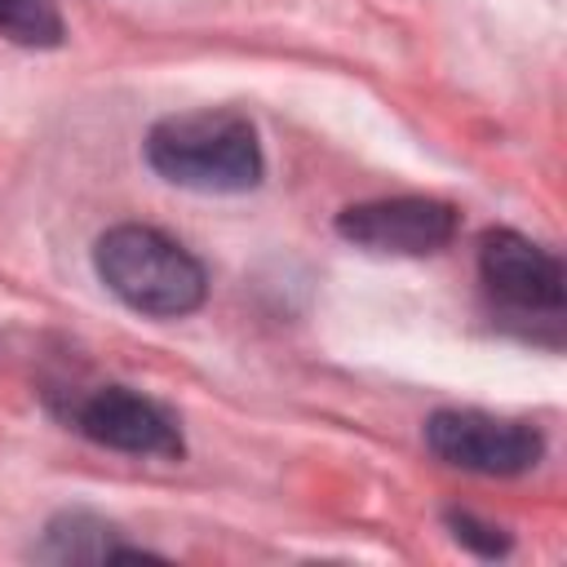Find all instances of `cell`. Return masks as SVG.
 Instances as JSON below:
<instances>
[{
    "mask_svg": "<svg viewBox=\"0 0 567 567\" xmlns=\"http://www.w3.org/2000/svg\"><path fill=\"white\" fill-rule=\"evenodd\" d=\"M142 155L168 186L204 190V195L252 190L266 173V155L252 120L230 106L164 115L159 124H151Z\"/></svg>",
    "mask_w": 567,
    "mask_h": 567,
    "instance_id": "1",
    "label": "cell"
},
{
    "mask_svg": "<svg viewBox=\"0 0 567 567\" xmlns=\"http://www.w3.org/2000/svg\"><path fill=\"white\" fill-rule=\"evenodd\" d=\"M93 270L128 310L151 319H182L204 306L208 275L195 252L155 226H111L93 244Z\"/></svg>",
    "mask_w": 567,
    "mask_h": 567,
    "instance_id": "2",
    "label": "cell"
},
{
    "mask_svg": "<svg viewBox=\"0 0 567 567\" xmlns=\"http://www.w3.org/2000/svg\"><path fill=\"white\" fill-rule=\"evenodd\" d=\"M425 447L456 470L487 474V478H509L527 474L545 456V439L527 421L474 412V408H443L425 421Z\"/></svg>",
    "mask_w": 567,
    "mask_h": 567,
    "instance_id": "3",
    "label": "cell"
},
{
    "mask_svg": "<svg viewBox=\"0 0 567 567\" xmlns=\"http://www.w3.org/2000/svg\"><path fill=\"white\" fill-rule=\"evenodd\" d=\"M456 226H461V213L434 195L363 199L337 213V235L381 257H430L452 244Z\"/></svg>",
    "mask_w": 567,
    "mask_h": 567,
    "instance_id": "4",
    "label": "cell"
},
{
    "mask_svg": "<svg viewBox=\"0 0 567 567\" xmlns=\"http://www.w3.org/2000/svg\"><path fill=\"white\" fill-rule=\"evenodd\" d=\"M66 421L89 443L124 456H164V461L182 456L177 416L128 385H97L89 394H75L66 408Z\"/></svg>",
    "mask_w": 567,
    "mask_h": 567,
    "instance_id": "5",
    "label": "cell"
},
{
    "mask_svg": "<svg viewBox=\"0 0 567 567\" xmlns=\"http://www.w3.org/2000/svg\"><path fill=\"white\" fill-rule=\"evenodd\" d=\"M478 279L509 310L549 315V319L563 315L567 301L563 261L518 230H487L478 239Z\"/></svg>",
    "mask_w": 567,
    "mask_h": 567,
    "instance_id": "6",
    "label": "cell"
},
{
    "mask_svg": "<svg viewBox=\"0 0 567 567\" xmlns=\"http://www.w3.org/2000/svg\"><path fill=\"white\" fill-rule=\"evenodd\" d=\"M40 558H53V563H111V558H146V549L137 545H124L120 532L111 523H102L97 514L89 509H66L58 514L49 527H44V545H40Z\"/></svg>",
    "mask_w": 567,
    "mask_h": 567,
    "instance_id": "7",
    "label": "cell"
},
{
    "mask_svg": "<svg viewBox=\"0 0 567 567\" xmlns=\"http://www.w3.org/2000/svg\"><path fill=\"white\" fill-rule=\"evenodd\" d=\"M0 35L27 49H53L66 27L53 0H0Z\"/></svg>",
    "mask_w": 567,
    "mask_h": 567,
    "instance_id": "8",
    "label": "cell"
},
{
    "mask_svg": "<svg viewBox=\"0 0 567 567\" xmlns=\"http://www.w3.org/2000/svg\"><path fill=\"white\" fill-rule=\"evenodd\" d=\"M447 527H452V536H456L461 545H470V549L483 554V558H501V554L509 549V536H505L496 523L474 518L470 509H447Z\"/></svg>",
    "mask_w": 567,
    "mask_h": 567,
    "instance_id": "9",
    "label": "cell"
}]
</instances>
